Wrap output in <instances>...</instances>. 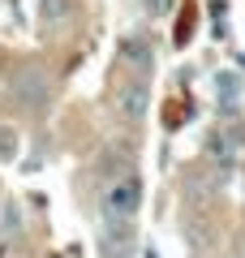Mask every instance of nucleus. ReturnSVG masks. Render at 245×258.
<instances>
[{"mask_svg":"<svg viewBox=\"0 0 245 258\" xmlns=\"http://www.w3.org/2000/svg\"><path fill=\"white\" fill-rule=\"evenodd\" d=\"M138 207V181L134 176H120L108 185V215H129Z\"/></svg>","mask_w":245,"mask_h":258,"instance_id":"obj_1","label":"nucleus"}]
</instances>
